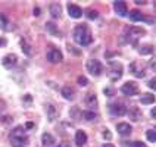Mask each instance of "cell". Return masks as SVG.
<instances>
[{"label": "cell", "mask_w": 156, "mask_h": 147, "mask_svg": "<svg viewBox=\"0 0 156 147\" xmlns=\"http://www.w3.org/2000/svg\"><path fill=\"white\" fill-rule=\"evenodd\" d=\"M149 87H150L152 90H156V78H152V79L149 81Z\"/></svg>", "instance_id": "cell-29"}, {"label": "cell", "mask_w": 156, "mask_h": 147, "mask_svg": "<svg viewBox=\"0 0 156 147\" xmlns=\"http://www.w3.org/2000/svg\"><path fill=\"white\" fill-rule=\"evenodd\" d=\"M46 31H47L49 34L55 35V37H59V35H61V33H59V30H58L56 24H53V22H47V24H46Z\"/></svg>", "instance_id": "cell-21"}, {"label": "cell", "mask_w": 156, "mask_h": 147, "mask_svg": "<svg viewBox=\"0 0 156 147\" xmlns=\"http://www.w3.org/2000/svg\"><path fill=\"white\" fill-rule=\"evenodd\" d=\"M127 113H128L131 121H134V122H139L140 118H141V112H140V109L137 106H133L130 110H127Z\"/></svg>", "instance_id": "cell-16"}, {"label": "cell", "mask_w": 156, "mask_h": 147, "mask_svg": "<svg viewBox=\"0 0 156 147\" xmlns=\"http://www.w3.org/2000/svg\"><path fill=\"white\" fill-rule=\"evenodd\" d=\"M146 137H147L149 141L156 143V128H150V130L146 131Z\"/></svg>", "instance_id": "cell-25"}, {"label": "cell", "mask_w": 156, "mask_h": 147, "mask_svg": "<svg viewBox=\"0 0 156 147\" xmlns=\"http://www.w3.org/2000/svg\"><path fill=\"white\" fill-rule=\"evenodd\" d=\"M86 68H87V71H88V74L93 75V77H99V75H102V72H103V65L99 61H96V59L87 61Z\"/></svg>", "instance_id": "cell-3"}, {"label": "cell", "mask_w": 156, "mask_h": 147, "mask_svg": "<svg viewBox=\"0 0 156 147\" xmlns=\"http://www.w3.org/2000/svg\"><path fill=\"white\" fill-rule=\"evenodd\" d=\"M62 52L59 50V49H50L49 52H47V61L50 62V63H59V62L62 61Z\"/></svg>", "instance_id": "cell-7"}, {"label": "cell", "mask_w": 156, "mask_h": 147, "mask_svg": "<svg viewBox=\"0 0 156 147\" xmlns=\"http://www.w3.org/2000/svg\"><path fill=\"white\" fill-rule=\"evenodd\" d=\"M131 147H146V144H144L143 141H134Z\"/></svg>", "instance_id": "cell-31"}, {"label": "cell", "mask_w": 156, "mask_h": 147, "mask_svg": "<svg viewBox=\"0 0 156 147\" xmlns=\"http://www.w3.org/2000/svg\"><path fill=\"white\" fill-rule=\"evenodd\" d=\"M87 143V134L83 130H78L75 132V144L78 147H83Z\"/></svg>", "instance_id": "cell-14"}, {"label": "cell", "mask_w": 156, "mask_h": 147, "mask_svg": "<svg viewBox=\"0 0 156 147\" xmlns=\"http://www.w3.org/2000/svg\"><path fill=\"white\" fill-rule=\"evenodd\" d=\"M5 44H6V40L5 38H0V47H3Z\"/></svg>", "instance_id": "cell-39"}, {"label": "cell", "mask_w": 156, "mask_h": 147, "mask_svg": "<svg viewBox=\"0 0 156 147\" xmlns=\"http://www.w3.org/2000/svg\"><path fill=\"white\" fill-rule=\"evenodd\" d=\"M113 9H115V12H116L119 16H127V15H128V9H127V3H125V2H121V0L115 2V3H113Z\"/></svg>", "instance_id": "cell-9"}, {"label": "cell", "mask_w": 156, "mask_h": 147, "mask_svg": "<svg viewBox=\"0 0 156 147\" xmlns=\"http://www.w3.org/2000/svg\"><path fill=\"white\" fill-rule=\"evenodd\" d=\"M139 53L140 54H143V56L152 54V53H153V46H152V44H143V46L139 49Z\"/></svg>", "instance_id": "cell-23"}, {"label": "cell", "mask_w": 156, "mask_h": 147, "mask_svg": "<svg viewBox=\"0 0 156 147\" xmlns=\"http://www.w3.org/2000/svg\"><path fill=\"white\" fill-rule=\"evenodd\" d=\"M33 127H34V124H33V122H27V124H25L27 130H30V128H33Z\"/></svg>", "instance_id": "cell-36"}, {"label": "cell", "mask_w": 156, "mask_h": 147, "mask_svg": "<svg viewBox=\"0 0 156 147\" xmlns=\"http://www.w3.org/2000/svg\"><path fill=\"white\" fill-rule=\"evenodd\" d=\"M41 143H43L44 147H53V146H55V138H53L52 134L44 132L43 137H41Z\"/></svg>", "instance_id": "cell-17"}, {"label": "cell", "mask_w": 156, "mask_h": 147, "mask_svg": "<svg viewBox=\"0 0 156 147\" xmlns=\"http://www.w3.org/2000/svg\"><path fill=\"white\" fill-rule=\"evenodd\" d=\"M97 16H99V12H96V10H88L87 12V18H90V19H96Z\"/></svg>", "instance_id": "cell-27"}, {"label": "cell", "mask_w": 156, "mask_h": 147, "mask_svg": "<svg viewBox=\"0 0 156 147\" xmlns=\"http://www.w3.org/2000/svg\"><path fill=\"white\" fill-rule=\"evenodd\" d=\"M6 25H8V18L0 12V28H5Z\"/></svg>", "instance_id": "cell-26"}, {"label": "cell", "mask_w": 156, "mask_h": 147, "mask_svg": "<svg viewBox=\"0 0 156 147\" xmlns=\"http://www.w3.org/2000/svg\"><path fill=\"white\" fill-rule=\"evenodd\" d=\"M155 9H156V3H155Z\"/></svg>", "instance_id": "cell-42"}, {"label": "cell", "mask_w": 156, "mask_h": 147, "mask_svg": "<svg viewBox=\"0 0 156 147\" xmlns=\"http://www.w3.org/2000/svg\"><path fill=\"white\" fill-rule=\"evenodd\" d=\"M24 102H33L31 96H25V97H24Z\"/></svg>", "instance_id": "cell-37"}, {"label": "cell", "mask_w": 156, "mask_h": 147, "mask_svg": "<svg viewBox=\"0 0 156 147\" xmlns=\"http://www.w3.org/2000/svg\"><path fill=\"white\" fill-rule=\"evenodd\" d=\"M5 107H6V104H5V102H3V100L0 99V113L5 110Z\"/></svg>", "instance_id": "cell-34"}, {"label": "cell", "mask_w": 156, "mask_h": 147, "mask_svg": "<svg viewBox=\"0 0 156 147\" xmlns=\"http://www.w3.org/2000/svg\"><path fill=\"white\" fill-rule=\"evenodd\" d=\"M68 13H69L71 18L74 19H80L83 16V10L78 5H74V3H68Z\"/></svg>", "instance_id": "cell-10"}, {"label": "cell", "mask_w": 156, "mask_h": 147, "mask_svg": "<svg viewBox=\"0 0 156 147\" xmlns=\"http://www.w3.org/2000/svg\"><path fill=\"white\" fill-rule=\"evenodd\" d=\"M109 112L113 113V115H116V116H122V115H125L127 113V106L124 103H113L109 106Z\"/></svg>", "instance_id": "cell-8"}, {"label": "cell", "mask_w": 156, "mask_h": 147, "mask_svg": "<svg viewBox=\"0 0 156 147\" xmlns=\"http://www.w3.org/2000/svg\"><path fill=\"white\" fill-rule=\"evenodd\" d=\"M84 103H86L87 109L88 110H91V112H94L96 109H97V97H96L94 93H88V94L84 97Z\"/></svg>", "instance_id": "cell-6"}, {"label": "cell", "mask_w": 156, "mask_h": 147, "mask_svg": "<svg viewBox=\"0 0 156 147\" xmlns=\"http://www.w3.org/2000/svg\"><path fill=\"white\" fill-rule=\"evenodd\" d=\"M72 37H74L75 43H78L80 46H88L93 41L91 31H90L88 25H86V24H80V25L75 26L74 31H72Z\"/></svg>", "instance_id": "cell-1"}, {"label": "cell", "mask_w": 156, "mask_h": 147, "mask_svg": "<svg viewBox=\"0 0 156 147\" xmlns=\"http://www.w3.org/2000/svg\"><path fill=\"white\" fill-rule=\"evenodd\" d=\"M109 78L112 79V81H116V79H119L122 77V74H124V68H122V65L119 62H111L109 63Z\"/></svg>", "instance_id": "cell-4"}, {"label": "cell", "mask_w": 156, "mask_h": 147, "mask_svg": "<svg viewBox=\"0 0 156 147\" xmlns=\"http://www.w3.org/2000/svg\"><path fill=\"white\" fill-rule=\"evenodd\" d=\"M49 10H50V16L53 19H59L62 16V6L59 3H53L49 6Z\"/></svg>", "instance_id": "cell-11"}, {"label": "cell", "mask_w": 156, "mask_h": 147, "mask_svg": "<svg viewBox=\"0 0 156 147\" xmlns=\"http://www.w3.org/2000/svg\"><path fill=\"white\" fill-rule=\"evenodd\" d=\"M83 118H84V121H94L96 118H97V115H96V112H91V110H86V112L83 113Z\"/></svg>", "instance_id": "cell-24"}, {"label": "cell", "mask_w": 156, "mask_h": 147, "mask_svg": "<svg viewBox=\"0 0 156 147\" xmlns=\"http://www.w3.org/2000/svg\"><path fill=\"white\" fill-rule=\"evenodd\" d=\"M61 93H62V97H63V99H66V100H72V99H74V90H72L71 87H68V86L62 87Z\"/></svg>", "instance_id": "cell-20"}, {"label": "cell", "mask_w": 156, "mask_h": 147, "mask_svg": "<svg viewBox=\"0 0 156 147\" xmlns=\"http://www.w3.org/2000/svg\"><path fill=\"white\" fill-rule=\"evenodd\" d=\"M150 113H152V116H153V118L156 119V106L153 107V109H152V112H150Z\"/></svg>", "instance_id": "cell-38"}, {"label": "cell", "mask_w": 156, "mask_h": 147, "mask_svg": "<svg viewBox=\"0 0 156 147\" xmlns=\"http://www.w3.org/2000/svg\"><path fill=\"white\" fill-rule=\"evenodd\" d=\"M16 63H18V58H16V54H13V53L5 56V59H3V65H5L6 68H12V66H15Z\"/></svg>", "instance_id": "cell-15"}, {"label": "cell", "mask_w": 156, "mask_h": 147, "mask_svg": "<svg viewBox=\"0 0 156 147\" xmlns=\"http://www.w3.org/2000/svg\"><path fill=\"white\" fill-rule=\"evenodd\" d=\"M103 134H105V137H106V138H111V137H112V135H111V134H109L108 131H105Z\"/></svg>", "instance_id": "cell-40"}, {"label": "cell", "mask_w": 156, "mask_h": 147, "mask_svg": "<svg viewBox=\"0 0 156 147\" xmlns=\"http://www.w3.org/2000/svg\"><path fill=\"white\" fill-rule=\"evenodd\" d=\"M131 72L139 78L146 75V71L143 69V68H139V63H137V62H133V63H131Z\"/></svg>", "instance_id": "cell-18"}, {"label": "cell", "mask_w": 156, "mask_h": 147, "mask_svg": "<svg viewBox=\"0 0 156 147\" xmlns=\"http://www.w3.org/2000/svg\"><path fill=\"white\" fill-rule=\"evenodd\" d=\"M140 102L143 104H152L155 103V96L150 94V93H146V94H143L140 97Z\"/></svg>", "instance_id": "cell-22"}, {"label": "cell", "mask_w": 156, "mask_h": 147, "mask_svg": "<svg viewBox=\"0 0 156 147\" xmlns=\"http://www.w3.org/2000/svg\"><path fill=\"white\" fill-rule=\"evenodd\" d=\"M103 147H115L113 144H111V143H106V144H103Z\"/></svg>", "instance_id": "cell-41"}, {"label": "cell", "mask_w": 156, "mask_h": 147, "mask_svg": "<svg viewBox=\"0 0 156 147\" xmlns=\"http://www.w3.org/2000/svg\"><path fill=\"white\" fill-rule=\"evenodd\" d=\"M10 144L12 147H25L28 144V138L25 135V130L22 127H16L10 134Z\"/></svg>", "instance_id": "cell-2"}, {"label": "cell", "mask_w": 156, "mask_h": 147, "mask_svg": "<svg viewBox=\"0 0 156 147\" xmlns=\"http://www.w3.org/2000/svg\"><path fill=\"white\" fill-rule=\"evenodd\" d=\"M116 130H118V132H119L121 135H130L133 128H131L130 124H127V122H119V124L116 125Z\"/></svg>", "instance_id": "cell-13"}, {"label": "cell", "mask_w": 156, "mask_h": 147, "mask_svg": "<svg viewBox=\"0 0 156 147\" xmlns=\"http://www.w3.org/2000/svg\"><path fill=\"white\" fill-rule=\"evenodd\" d=\"M46 110H47V116H49V121H56V118H58V110H56V107L53 106V104H47L46 106Z\"/></svg>", "instance_id": "cell-19"}, {"label": "cell", "mask_w": 156, "mask_h": 147, "mask_svg": "<svg viewBox=\"0 0 156 147\" xmlns=\"http://www.w3.org/2000/svg\"><path fill=\"white\" fill-rule=\"evenodd\" d=\"M130 19L133 22H139V21H150V22H152V19L146 18L140 10H137V9H134V10L130 12Z\"/></svg>", "instance_id": "cell-12"}, {"label": "cell", "mask_w": 156, "mask_h": 147, "mask_svg": "<svg viewBox=\"0 0 156 147\" xmlns=\"http://www.w3.org/2000/svg\"><path fill=\"white\" fill-rule=\"evenodd\" d=\"M78 84H80L81 87H84V86H87V84H88V81H87L86 77H80V78H78Z\"/></svg>", "instance_id": "cell-28"}, {"label": "cell", "mask_w": 156, "mask_h": 147, "mask_svg": "<svg viewBox=\"0 0 156 147\" xmlns=\"http://www.w3.org/2000/svg\"><path fill=\"white\" fill-rule=\"evenodd\" d=\"M34 15H35V16H38V15H41V9L35 8V9H34Z\"/></svg>", "instance_id": "cell-35"}, {"label": "cell", "mask_w": 156, "mask_h": 147, "mask_svg": "<svg viewBox=\"0 0 156 147\" xmlns=\"http://www.w3.org/2000/svg\"><path fill=\"white\" fill-rule=\"evenodd\" d=\"M22 50H24V53H25V54L31 53V49H30V46H27L24 41H22Z\"/></svg>", "instance_id": "cell-30"}, {"label": "cell", "mask_w": 156, "mask_h": 147, "mask_svg": "<svg viewBox=\"0 0 156 147\" xmlns=\"http://www.w3.org/2000/svg\"><path fill=\"white\" fill-rule=\"evenodd\" d=\"M2 122H3V124H5V122L9 124V122H12V119H10V116H3V118H2Z\"/></svg>", "instance_id": "cell-33"}, {"label": "cell", "mask_w": 156, "mask_h": 147, "mask_svg": "<svg viewBox=\"0 0 156 147\" xmlns=\"http://www.w3.org/2000/svg\"><path fill=\"white\" fill-rule=\"evenodd\" d=\"M150 68L153 71H156V56L153 58V59H150Z\"/></svg>", "instance_id": "cell-32"}, {"label": "cell", "mask_w": 156, "mask_h": 147, "mask_svg": "<svg viewBox=\"0 0 156 147\" xmlns=\"http://www.w3.org/2000/svg\"><path fill=\"white\" fill-rule=\"evenodd\" d=\"M139 86L137 82H133V81H128L125 84H122L121 87V93L125 96H134V94H139Z\"/></svg>", "instance_id": "cell-5"}]
</instances>
